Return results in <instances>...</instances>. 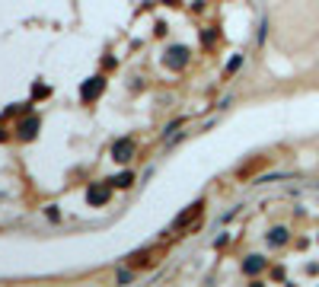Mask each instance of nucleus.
<instances>
[{
  "instance_id": "nucleus-1",
  "label": "nucleus",
  "mask_w": 319,
  "mask_h": 287,
  "mask_svg": "<svg viewBox=\"0 0 319 287\" xmlns=\"http://www.w3.org/2000/svg\"><path fill=\"white\" fill-rule=\"evenodd\" d=\"M163 61H166V67H173V71H182V67L188 64V48L185 45H173Z\"/></svg>"
},
{
  "instance_id": "nucleus-2",
  "label": "nucleus",
  "mask_w": 319,
  "mask_h": 287,
  "mask_svg": "<svg viewBox=\"0 0 319 287\" xmlns=\"http://www.w3.org/2000/svg\"><path fill=\"white\" fill-rule=\"evenodd\" d=\"M103 90H106V80L103 77H90L83 86H80V96L90 102V99H99V93H103Z\"/></svg>"
},
{
  "instance_id": "nucleus-3",
  "label": "nucleus",
  "mask_w": 319,
  "mask_h": 287,
  "mask_svg": "<svg viewBox=\"0 0 319 287\" xmlns=\"http://www.w3.org/2000/svg\"><path fill=\"white\" fill-rule=\"evenodd\" d=\"M112 156H115V160H118V163H128V160H131V156H134V141H115L112 144Z\"/></svg>"
},
{
  "instance_id": "nucleus-4",
  "label": "nucleus",
  "mask_w": 319,
  "mask_h": 287,
  "mask_svg": "<svg viewBox=\"0 0 319 287\" xmlns=\"http://www.w3.org/2000/svg\"><path fill=\"white\" fill-rule=\"evenodd\" d=\"M201 208H205V204H201V201H195V204H192V208H188V211H182V214H179V217H176V223H173V230H182V227H188V223H192V220H195V217H198V214H201Z\"/></svg>"
},
{
  "instance_id": "nucleus-5",
  "label": "nucleus",
  "mask_w": 319,
  "mask_h": 287,
  "mask_svg": "<svg viewBox=\"0 0 319 287\" xmlns=\"http://www.w3.org/2000/svg\"><path fill=\"white\" fill-rule=\"evenodd\" d=\"M259 271H265V258H262V255H249L246 262H243V275L255 278Z\"/></svg>"
},
{
  "instance_id": "nucleus-6",
  "label": "nucleus",
  "mask_w": 319,
  "mask_h": 287,
  "mask_svg": "<svg viewBox=\"0 0 319 287\" xmlns=\"http://www.w3.org/2000/svg\"><path fill=\"white\" fill-rule=\"evenodd\" d=\"M35 131H38V118H26L23 125H19V138H23V141H32V138H35Z\"/></svg>"
},
{
  "instance_id": "nucleus-7",
  "label": "nucleus",
  "mask_w": 319,
  "mask_h": 287,
  "mask_svg": "<svg viewBox=\"0 0 319 287\" xmlns=\"http://www.w3.org/2000/svg\"><path fill=\"white\" fill-rule=\"evenodd\" d=\"M90 204H106L108 201V185H96V188H90Z\"/></svg>"
},
{
  "instance_id": "nucleus-8",
  "label": "nucleus",
  "mask_w": 319,
  "mask_h": 287,
  "mask_svg": "<svg viewBox=\"0 0 319 287\" xmlns=\"http://www.w3.org/2000/svg\"><path fill=\"white\" fill-rule=\"evenodd\" d=\"M268 243L271 246H284V243H287V230H284V227H275L268 233Z\"/></svg>"
},
{
  "instance_id": "nucleus-9",
  "label": "nucleus",
  "mask_w": 319,
  "mask_h": 287,
  "mask_svg": "<svg viewBox=\"0 0 319 287\" xmlns=\"http://www.w3.org/2000/svg\"><path fill=\"white\" fill-rule=\"evenodd\" d=\"M131 182H134V176H131V173H121L118 179H112V185H118V188H128Z\"/></svg>"
},
{
  "instance_id": "nucleus-10",
  "label": "nucleus",
  "mask_w": 319,
  "mask_h": 287,
  "mask_svg": "<svg viewBox=\"0 0 319 287\" xmlns=\"http://www.w3.org/2000/svg\"><path fill=\"white\" fill-rule=\"evenodd\" d=\"M240 64H243V54H236V58H233V61H230V64H227V73H233V71H236V67H240Z\"/></svg>"
}]
</instances>
